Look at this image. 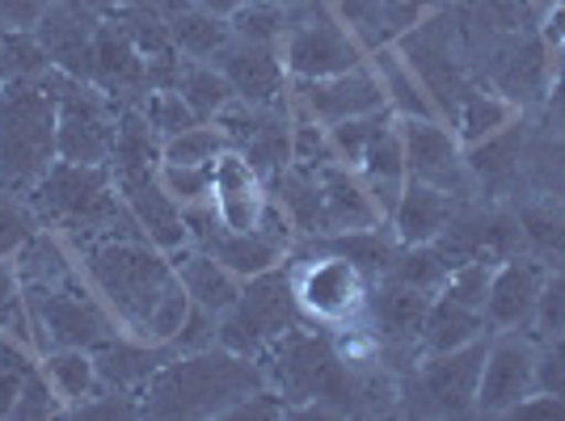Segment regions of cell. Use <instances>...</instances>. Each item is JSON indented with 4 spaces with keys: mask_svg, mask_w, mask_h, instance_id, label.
<instances>
[{
    "mask_svg": "<svg viewBox=\"0 0 565 421\" xmlns=\"http://www.w3.org/2000/svg\"><path fill=\"white\" fill-rule=\"evenodd\" d=\"M25 198L39 215V224L64 236L72 249L115 240V236H143L131 207L122 203V194L110 182L106 164L55 161Z\"/></svg>",
    "mask_w": 565,
    "mask_h": 421,
    "instance_id": "obj_1",
    "label": "cell"
},
{
    "mask_svg": "<svg viewBox=\"0 0 565 421\" xmlns=\"http://www.w3.org/2000/svg\"><path fill=\"white\" fill-rule=\"evenodd\" d=\"M266 388L258 358L212 346L199 354H173L140 392V409L152 418H228L249 392Z\"/></svg>",
    "mask_w": 565,
    "mask_h": 421,
    "instance_id": "obj_2",
    "label": "cell"
},
{
    "mask_svg": "<svg viewBox=\"0 0 565 421\" xmlns=\"http://www.w3.org/2000/svg\"><path fill=\"white\" fill-rule=\"evenodd\" d=\"M85 279L102 295V304L115 312V321L131 337H143L148 316L157 300L169 291L173 274V261L166 249H157L152 240L143 236H115V240H97L76 249Z\"/></svg>",
    "mask_w": 565,
    "mask_h": 421,
    "instance_id": "obj_3",
    "label": "cell"
},
{
    "mask_svg": "<svg viewBox=\"0 0 565 421\" xmlns=\"http://www.w3.org/2000/svg\"><path fill=\"white\" fill-rule=\"evenodd\" d=\"M60 161V115L43 80H0V186L30 194Z\"/></svg>",
    "mask_w": 565,
    "mask_h": 421,
    "instance_id": "obj_4",
    "label": "cell"
},
{
    "mask_svg": "<svg viewBox=\"0 0 565 421\" xmlns=\"http://www.w3.org/2000/svg\"><path fill=\"white\" fill-rule=\"evenodd\" d=\"M25 307H30V328H34V350L39 358L55 346H81V350H97L106 342H115L127 328L115 321V312L102 304L85 270L76 279L60 282V287H22Z\"/></svg>",
    "mask_w": 565,
    "mask_h": 421,
    "instance_id": "obj_5",
    "label": "cell"
},
{
    "mask_svg": "<svg viewBox=\"0 0 565 421\" xmlns=\"http://www.w3.org/2000/svg\"><path fill=\"white\" fill-rule=\"evenodd\" d=\"M282 270L291 274L296 307H300L308 325L338 328L367 312V295H372L367 279L354 270L351 261L321 249L317 240H312V249H291L282 258Z\"/></svg>",
    "mask_w": 565,
    "mask_h": 421,
    "instance_id": "obj_6",
    "label": "cell"
},
{
    "mask_svg": "<svg viewBox=\"0 0 565 421\" xmlns=\"http://www.w3.org/2000/svg\"><path fill=\"white\" fill-rule=\"evenodd\" d=\"M43 89L55 97V115H60V161L110 164L122 101L64 68H51L43 76Z\"/></svg>",
    "mask_w": 565,
    "mask_h": 421,
    "instance_id": "obj_7",
    "label": "cell"
},
{
    "mask_svg": "<svg viewBox=\"0 0 565 421\" xmlns=\"http://www.w3.org/2000/svg\"><path fill=\"white\" fill-rule=\"evenodd\" d=\"M296 325H305V316L296 307L291 274L275 266L266 274L245 279L241 300L220 316V346L241 354V358H262L287 328Z\"/></svg>",
    "mask_w": 565,
    "mask_h": 421,
    "instance_id": "obj_8",
    "label": "cell"
},
{
    "mask_svg": "<svg viewBox=\"0 0 565 421\" xmlns=\"http://www.w3.org/2000/svg\"><path fill=\"white\" fill-rule=\"evenodd\" d=\"M279 51L291 80H321V76H338V72L367 64V51L354 43V34L342 25V18L330 4H317V0L296 9V22H291Z\"/></svg>",
    "mask_w": 565,
    "mask_h": 421,
    "instance_id": "obj_9",
    "label": "cell"
},
{
    "mask_svg": "<svg viewBox=\"0 0 565 421\" xmlns=\"http://www.w3.org/2000/svg\"><path fill=\"white\" fill-rule=\"evenodd\" d=\"M490 337H477L460 350L423 354L418 367L409 371V384L401 397L414 400V409L426 418H469L477 413V379L486 363Z\"/></svg>",
    "mask_w": 565,
    "mask_h": 421,
    "instance_id": "obj_10",
    "label": "cell"
},
{
    "mask_svg": "<svg viewBox=\"0 0 565 421\" xmlns=\"http://www.w3.org/2000/svg\"><path fill=\"white\" fill-rule=\"evenodd\" d=\"M536 363H541V342L527 328L490 333L481 379H477V413L511 418L519 400L536 392Z\"/></svg>",
    "mask_w": 565,
    "mask_h": 421,
    "instance_id": "obj_11",
    "label": "cell"
},
{
    "mask_svg": "<svg viewBox=\"0 0 565 421\" xmlns=\"http://www.w3.org/2000/svg\"><path fill=\"white\" fill-rule=\"evenodd\" d=\"M287 106H291V115L317 118V122L333 127V122H347V118L388 110V97H384V85L372 72V64H359V68L321 76V80H291Z\"/></svg>",
    "mask_w": 565,
    "mask_h": 421,
    "instance_id": "obj_12",
    "label": "cell"
},
{
    "mask_svg": "<svg viewBox=\"0 0 565 421\" xmlns=\"http://www.w3.org/2000/svg\"><path fill=\"white\" fill-rule=\"evenodd\" d=\"M397 122L409 177L448 190L451 198H465L472 186V173L465 164V143L451 131L448 118H397Z\"/></svg>",
    "mask_w": 565,
    "mask_h": 421,
    "instance_id": "obj_13",
    "label": "cell"
},
{
    "mask_svg": "<svg viewBox=\"0 0 565 421\" xmlns=\"http://www.w3.org/2000/svg\"><path fill=\"white\" fill-rule=\"evenodd\" d=\"M115 190L122 194V203L131 207L136 224L143 228V236L166 249V253H178L190 245L186 219H182V203L161 186V173L157 169H118L110 173Z\"/></svg>",
    "mask_w": 565,
    "mask_h": 421,
    "instance_id": "obj_14",
    "label": "cell"
},
{
    "mask_svg": "<svg viewBox=\"0 0 565 421\" xmlns=\"http://www.w3.org/2000/svg\"><path fill=\"white\" fill-rule=\"evenodd\" d=\"M544 274H548V261L532 258V253H515V258L498 261L494 279H490V295H486L490 333H507V328H527L532 333Z\"/></svg>",
    "mask_w": 565,
    "mask_h": 421,
    "instance_id": "obj_15",
    "label": "cell"
},
{
    "mask_svg": "<svg viewBox=\"0 0 565 421\" xmlns=\"http://www.w3.org/2000/svg\"><path fill=\"white\" fill-rule=\"evenodd\" d=\"M215 68L224 72V80L233 85L236 97L254 101V106H287V89H291V76L282 68V51L279 47H262V43H245L233 39L228 47L212 60Z\"/></svg>",
    "mask_w": 565,
    "mask_h": 421,
    "instance_id": "obj_16",
    "label": "cell"
},
{
    "mask_svg": "<svg viewBox=\"0 0 565 421\" xmlns=\"http://www.w3.org/2000/svg\"><path fill=\"white\" fill-rule=\"evenodd\" d=\"M490 85L507 101L527 106V101H541L553 89V72H548V51L536 30H515L507 34L494 51H490Z\"/></svg>",
    "mask_w": 565,
    "mask_h": 421,
    "instance_id": "obj_17",
    "label": "cell"
},
{
    "mask_svg": "<svg viewBox=\"0 0 565 421\" xmlns=\"http://www.w3.org/2000/svg\"><path fill=\"white\" fill-rule=\"evenodd\" d=\"M85 80H94L97 89L118 97L122 106H136L148 94V64L136 51V43L122 34L115 18H102L94 30V47H89V72Z\"/></svg>",
    "mask_w": 565,
    "mask_h": 421,
    "instance_id": "obj_18",
    "label": "cell"
},
{
    "mask_svg": "<svg viewBox=\"0 0 565 421\" xmlns=\"http://www.w3.org/2000/svg\"><path fill=\"white\" fill-rule=\"evenodd\" d=\"M212 203L220 210V219H224V228H236V233L258 228L262 210L270 203L258 169L245 161L236 148L220 152L212 161Z\"/></svg>",
    "mask_w": 565,
    "mask_h": 421,
    "instance_id": "obj_19",
    "label": "cell"
},
{
    "mask_svg": "<svg viewBox=\"0 0 565 421\" xmlns=\"http://www.w3.org/2000/svg\"><path fill=\"white\" fill-rule=\"evenodd\" d=\"M333 13L342 18V25L354 34V43L367 51L397 47L401 39L426 18L423 4L414 0H338Z\"/></svg>",
    "mask_w": 565,
    "mask_h": 421,
    "instance_id": "obj_20",
    "label": "cell"
},
{
    "mask_svg": "<svg viewBox=\"0 0 565 421\" xmlns=\"http://www.w3.org/2000/svg\"><path fill=\"white\" fill-rule=\"evenodd\" d=\"M317 182H321V198H326V236L359 233V228L384 224L376 198L367 194L363 177L354 173L351 164H342V161L321 164V169H317Z\"/></svg>",
    "mask_w": 565,
    "mask_h": 421,
    "instance_id": "obj_21",
    "label": "cell"
},
{
    "mask_svg": "<svg viewBox=\"0 0 565 421\" xmlns=\"http://www.w3.org/2000/svg\"><path fill=\"white\" fill-rule=\"evenodd\" d=\"M169 358H173V346H157V342H143V337H131V333H118L115 342L94 350L97 379L106 388L131 392V397H140L148 388V379L161 371Z\"/></svg>",
    "mask_w": 565,
    "mask_h": 421,
    "instance_id": "obj_22",
    "label": "cell"
},
{
    "mask_svg": "<svg viewBox=\"0 0 565 421\" xmlns=\"http://www.w3.org/2000/svg\"><path fill=\"white\" fill-rule=\"evenodd\" d=\"M456 203H460V198H451L448 190L409 177L405 190H401L397 207H393V215H388V228H393V236H397L401 245H426V240H439L444 228H448Z\"/></svg>",
    "mask_w": 565,
    "mask_h": 421,
    "instance_id": "obj_23",
    "label": "cell"
},
{
    "mask_svg": "<svg viewBox=\"0 0 565 421\" xmlns=\"http://www.w3.org/2000/svg\"><path fill=\"white\" fill-rule=\"evenodd\" d=\"M354 173L363 177V186L367 194L376 198L380 215H384V224H388V215L397 207L401 190L409 182V169H405V143H401V122H384L372 143H367V152H363V161L354 164Z\"/></svg>",
    "mask_w": 565,
    "mask_h": 421,
    "instance_id": "obj_24",
    "label": "cell"
},
{
    "mask_svg": "<svg viewBox=\"0 0 565 421\" xmlns=\"http://www.w3.org/2000/svg\"><path fill=\"white\" fill-rule=\"evenodd\" d=\"M169 261H173V274H178V282L186 287L190 304H199V307H207V312H215V316H224V312L241 300V287H245V279H236L233 270H228L220 258H212L207 249H194V245H186V249L169 253Z\"/></svg>",
    "mask_w": 565,
    "mask_h": 421,
    "instance_id": "obj_25",
    "label": "cell"
},
{
    "mask_svg": "<svg viewBox=\"0 0 565 421\" xmlns=\"http://www.w3.org/2000/svg\"><path fill=\"white\" fill-rule=\"evenodd\" d=\"M161 13L173 34V47L182 60H207L212 64L220 51L233 43V25L212 9H203L199 0H161Z\"/></svg>",
    "mask_w": 565,
    "mask_h": 421,
    "instance_id": "obj_26",
    "label": "cell"
},
{
    "mask_svg": "<svg viewBox=\"0 0 565 421\" xmlns=\"http://www.w3.org/2000/svg\"><path fill=\"white\" fill-rule=\"evenodd\" d=\"M72 253H76V249H72L64 236L39 224V228L18 245V253H13L9 266H13V274H18L22 287H60V282H68L81 274V258H72Z\"/></svg>",
    "mask_w": 565,
    "mask_h": 421,
    "instance_id": "obj_27",
    "label": "cell"
},
{
    "mask_svg": "<svg viewBox=\"0 0 565 421\" xmlns=\"http://www.w3.org/2000/svg\"><path fill=\"white\" fill-rule=\"evenodd\" d=\"M199 249V245H194ZM212 258H220L228 270H233L236 279H254V274H266V270H275L282 266V258L291 253L287 245H279L270 233H262V228H249V233H236V228H224L220 224V233L203 245Z\"/></svg>",
    "mask_w": 565,
    "mask_h": 421,
    "instance_id": "obj_28",
    "label": "cell"
},
{
    "mask_svg": "<svg viewBox=\"0 0 565 421\" xmlns=\"http://www.w3.org/2000/svg\"><path fill=\"white\" fill-rule=\"evenodd\" d=\"M515 115L519 106L507 101L494 85H469V94L460 97V106L451 115V131L460 136L465 148H472V143H486L494 140V136H502L515 122Z\"/></svg>",
    "mask_w": 565,
    "mask_h": 421,
    "instance_id": "obj_29",
    "label": "cell"
},
{
    "mask_svg": "<svg viewBox=\"0 0 565 421\" xmlns=\"http://www.w3.org/2000/svg\"><path fill=\"white\" fill-rule=\"evenodd\" d=\"M477 337H490V325H486V312H477L469 304H456L448 295H435L430 307H426L423 321V354H444V350H460Z\"/></svg>",
    "mask_w": 565,
    "mask_h": 421,
    "instance_id": "obj_30",
    "label": "cell"
},
{
    "mask_svg": "<svg viewBox=\"0 0 565 421\" xmlns=\"http://www.w3.org/2000/svg\"><path fill=\"white\" fill-rule=\"evenodd\" d=\"M372 72L384 85V97H388V110L397 118H439L435 101L426 94V85L418 80V72L405 64V55L397 47H380L367 55Z\"/></svg>",
    "mask_w": 565,
    "mask_h": 421,
    "instance_id": "obj_31",
    "label": "cell"
},
{
    "mask_svg": "<svg viewBox=\"0 0 565 421\" xmlns=\"http://www.w3.org/2000/svg\"><path fill=\"white\" fill-rule=\"evenodd\" d=\"M321 249L338 253L342 261H351L354 270L367 279V287H376L388 266H393V253H397V236L388 224H376V228H359V233H338V236H321L317 240Z\"/></svg>",
    "mask_w": 565,
    "mask_h": 421,
    "instance_id": "obj_32",
    "label": "cell"
},
{
    "mask_svg": "<svg viewBox=\"0 0 565 421\" xmlns=\"http://www.w3.org/2000/svg\"><path fill=\"white\" fill-rule=\"evenodd\" d=\"M43 375H47V384L55 388V397L64 400V404H81L85 397H94L97 388H102V379H97V363H94V350H81V346H55V350L43 354Z\"/></svg>",
    "mask_w": 565,
    "mask_h": 421,
    "instance_id": "obj_33",
    "label": "cell"
},
{
    "mask_svg": "<svg viewBox=\"0 0 565 421\" xmlns=\"http://www.w3.org/2000/svg\"><path fill=\"white\" fill-rule=\"evenodd\" d=\"M161 152H166V140L152 131V122L143 118L140 101L136 106H122L118 115V131H115V152H110V173L118 169H157L161 164Z\"/></svg>",
    "mask_w": 565,
    "mask_h": 421,
    "instance_id": "obj_34",
    "label": "cell"
},
{
    "mask_svg": "<svg viewBox=\"0 0 565 421\" xmlns=\"http://www.w3.org/2000/svg\"><path fill=\"white\" fill-rule=\"evenodd\" d=\"M451 274V258L439 249V240H426V245H401L393 253V266L384 279L401 282V287H414L423 295H439V287L448 282Z\"/></svg>",
    "mask_w": 565,
    "mask_h": 421,
    "instance_id": "obj_35",
    "label": "cell"
},
{
    "mask_svg": "<svg viewBox=\"0 0 565 421\" xmlns=\"http://www.w3.org/2000/svg\"><path fill=\"white\" fill-rule=\"evenodd\" d=\"M178 94L186 97V106L199 115V122H212L228 101H233V85L224 80V72L207 64V60H182V76L173 85Z\"/></svg>",
    "mask_w": 565,
    "mask_h": 421,
    "instance_id": "obj_36",
    "label": "cell"
},
{
    "mask_svg": "<svg viewBox=\"0 0 565 421\" xmlns=\"http://www.w3.org/2000/svg\"><path fill=\"white\" fill-rule=\"evenodd\" d=\"M519 233H523V253L541 261L565 258V210L557 203H527L519 210Z\"/></svg>",
    "mask_w": 565,
    "mask_h": 421,
    "instance_id": "obj_37",
    "label": "cell"
},
{
    "mask_svg": "<svg viewBox=\"0 0 565 421\" xmlns=\"http://www.w3.org/2000/svg\"><path fill=\"white\" fill-rule=\"evenodd\" d=\"M291 22H296V9H282V4H270V0H245L233 18H228L233 39L262 43V47H282Z\"/></svg>",
    "mask_w": 565,
    "mask_h": 421,
    "instance_id": "obj_38",
    "label": "cell"
},
{
    "mask_svg": "<svg viewBox=\"0 0 565 421\" xmlns=\"http://www.w3.org/2000/svg\"><path fill=\"white\" fill-rule=\"evenodd\" d=\"M532 337L536 342L565 337V258L548 261L541 300H536V316H532Z\"/></svg>",
    "mask_w": 565,
    "mask_h": 421,
    "instance_id": "obj_39",
    "label": "cell"
},
{
    "mask_svg": "<svg viewBox=\"0 0 565 421\" xmlns=\"http://www.w3.org/2000/svg\"><path fill=\"white\" fill-rule=\"evenodd\" d=\"M140 110L161 140H173V136H182V131H190L199 122V115L190 110L186 97L178 94V89H148L140 97Z\"/></svg>",
    "mask_w": 565,
    "mask_h": 421,
    "instance_id": "obj_40",
    "label": "cell"
},
{
    "mask_svg": "<svg viewBox=\"0 0 565 421\" xmlns=\"http://www.w3.org/2000/svg\"><path fill=\"white\" fill-rule=\"evenodd\" d=\"M220 152H228V140H224V131H220L215 122H194L190 131L173 136V140H166V152H161V161H173V164H212Z\"/></svg>",
    "mask_w": 565,
    "mask_h": 421,
    "instance_id": "obj_41",
    "label": "cell"
},
{
    "mask_svg": "<svg viewBox=\"0 0 565 421\" xmlns=\"http://www.w3.org/2000/svg\"><path fill=\"white\" fill-rule=\"evenodd\" d=\"M393 110H376V115H359V118H347V122H333L330 127V140H333V152H338V161L342 164H359L363 161V152H367V143L376 136L384 122H393Z\"/></svg>",
    "mask_w": 565,
    "mask_h": 421,
    "instance_id": "obj_42",
    "label": "cell"
},
{
    "mask_svg": "<svg viewBox=\"0 0 565 421\" xmlns=\"http://www.w3.org/2000/svg\"><path fill=\"white\" fill-rule=\"evenodd\" d=\"M494 266L498 261H460L451 266L448 282L439 287V295H448L456 304H469L477 312H486V295H490V279H494Z\"/></svg>",
    "mask_w": 565,
    "mask_h": 421,
    "instance_id": "obj_43",
    "label": "cell"
},
{
    "mask_svg": "<svg viewBox=\"0 0 565 421\" xmlns=\"http://www.w3.org/2000/svg\"><path fill=\"white\" fill-rule=\"evenodd\" d=\"M338 161L330 140V127L317 122V118L291 115V164H305V169H321V164Z\"/></svg>",
    "mask_w": 565,
    "mask_h": 421,
    "instance_id": "obj_44",
    "label": "cell"
},
{
    "mask_svg": "<svg viewBox=\"0 0 565 421\" xmlns=\"http://www.w3.org/2000/svg\"><path fill=\"white\" fill-rule=\"evenodd\" d=\"M161 173V186L182 203V207H194V203H212V164H173L161 161L157 164Z\"/></svg>",
    "mask_w": 565,
    "mask_h": 421,
    "instance_id": "obj_45",
    "label": "cell"
},
{
    "mask_svg": "<svg viewBox=\"0 0 565 421\" xmlns=\"http://www.w3.org/2000/svg\"><path fill=\"white\" fill-rule=\"evenodd\" d=\"M34 228H39V215L30 207V198L0 186V261L13 258L18 245H22Z\"/></svg>",
    "mask_w": 565,
    "mask_h": 421,
    "instance_id": "obj_46",
    "label": "cell"
},
{
    "mask_svg": "<svg viewBox=\"0 0 565 421\" xmlns=\"http://www.w3.org/2000/svg\"><path fill=\"white\" fill-rule=\"evenodd\" d=\"M60 413H68V404L55 397V388L47 384L43 367H34V371L22 379V392H18V400H13V418L47 421V418H60Z\"/></svg>",
    "mask_w": 565,
    "mask_h": 421,
    "instance_id": "obj_47",
    "label": "cell"
},
{
    "mask_svg": "<svg viewBox=\"0 0 565 421\" xmlns=\"http://www.w3.org/2000/svg\"><path fill=\"white\" fill-rule=\"evenodd\" d=\"M190 312V295L186 287L173 279L169 282V291L157 300V307H152V316H148V328H143V342H157V346H169L173 337H178V328H182V321H186Z\"/></svg>",
    "mask_w": 565,
    "mask_h": 421,
    "instance_id": "obj_48",
    "label": "cell"
},
{
    "mask_svg": "<svg viewBox=\"0 0 565 421\" xmlns=\"http://www.w3.org/2000/svg\"><path fill=\"white\" fill-rule=\"evenodd\" d=\"M169 346H173V354H199V350H212V346H220V316H215V312H207V307L190 304L186 321H182L178 337H173Z\"/></svg>",
    "mask_w": 565,
    "mask_h": 421,
    "instance_id": "obj_49",
    "label": "cell"
},
{
    "mask_svg": "<svg viewBox=\"0 0 565 421\" xmlns=\"http://www.w3.org/2000/svg\"><path fill=\"white\" fill-rule=\"evenodd\" d=\"M536 388H544V392H565V337H557V342H541Z\"/></svg>",
    "mask_w": 565,
    "mask_h": 421,
    "instance_id": "obj_50",
    "label": "cell"
},
{
    "mask_svg": "<svg viewBox=\"0 0 565 421\" xmlns=\"http://www.w3.org/2000/svg\"><path fill=\"white\" fill-rule=\"evenodd\" d=\"M511 418H565V392H544L536 388L511 409Z\"/></svg>",
    "mask_w": 565,
    "mask_h": 421,
    "instance_id": "obj_51",
    "label": "cell"
},
{
    "mask_svg": "<svg viewBox=\"0 0 565 421\" xmlns=\"http://www.w3.org/2000/svg\"><path fill=\"white\" fill-rule=\"evenodd\" d=\"M43 0H0V22L4 30H34L43 18Z\"/></svg>",
    "mask_w": 565,
    "mask_h": 421,
    "instance_id": "obj_52",
    "label": "cell"
},
{
    "mask_svg": "<svg viewBox=\"0 0 565 421\" xmlns=\"http://www.w3.org/2000/svg\"><path fill=\"white\" fill-rule=\"evenodd\" d=\"M199 4H203V9H212V13H220V18H233L245 0H199Z\"/></svg>",
    "mask_w": 565,
    "mask_h": 421,
    "instance_id": "obj_53",
    "label": "cell"
},
{
    "mask_svg": "<svg viewBox=\"0 0 565 421\" xmlns=\"http://www.w3.org/2000/svg\"><path fill=\"white\" fill-rule=\"evenodd\" d=\"M270 4H282V9H300V4H308V0H270Z\"/></svg>",
    "mask_w": 565,
    "mask_h": 421,
    "instance_id": "obj_54",
    "label": "cell"
},
{
    "mask_svg": "<svg viewBox=\"0 0 565 421\" xmlns=\"http://www.w3.org/2000/svg\"><path fill=\"white\" fill-rule=\"evenodd\" d=\"M414 4H423L426 13H430V9H435V4H439V0H414Z\"/></svg>",
    "mask_w": 565,
    "mask_h": 421,
    "instance_id": "obj_55",
    "label": "cell"
}]
</instances>
